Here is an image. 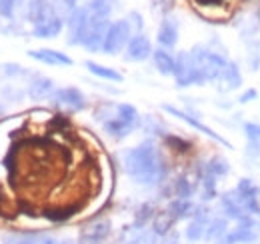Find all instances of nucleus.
I'll return each mask as SVG.
<instances>
[{"label": "nucleus", "mask_w": 260, "mask_h": 244, "mask_svg": "<svg viewBox=\"0 0 260 244\" xmlns=\"http://www.w3.org/2000/svg\"><path fill=\"white\" fill-rule=\"evenodd\" d=\"M124 170L134 182L142 184V186H156L168 174L162 154L150 140L126 150Z\"/></svg>", "instance_id": "obj_1"}, {"label": "nucleus", "mask_w": 260, "mask_h": 244, "mask_svg": "<svg viewBox=\"0 0 260 244\" xmlns=\"http://www.w3.org/2000/svg\"><path fill=\"white\" fill-rule=\"evenodd\" d=\"M108 114L100 116L104 132L116 140L126 138L134 128L140 126V114L132 104H108Z\"/></svg>", "instance_id": "obj_2"}, {"label": "nucleus", "mask_w": 260, "mask_h": 244, "mask_svg": "<svg viewBox=\"0 0 260 244\" xmlns=\"http://www.w3.org/2000/svg\"><path fill=\"white\" fill-rule=\"evenodd\" d=\"M190 54L194 58L196 68H198V72H200L204 82H216L220 72L224 70V66L228 64V60L222 54L212 52V50H208L204 46H194L190 50Z\"/></svg>", "instance_id": "obj_3"}, {"label": "nucleus", "mask_w": 260, "mask_h": 244, "mask_svg": "<svg viewBox=\"0 0 260 244\" xmlns=\"http://www.w3.org/2000/svg\"><path fill=\"white\" fill-rule=\"evenodd\" d=\"M132 38V26L126 18L122 20H116L108 26V32L104 36V42H102V52L108 54V56H114L118 54L120 50L126 48L128 40Z\"/></svg>", "instance_id": "obj_4"}, {"label": "nucleus", "mask_w": 260, "mask_h": 244, "mask_svg": "<svg viewBox=\"0 0 260 244\" xmlns=\"http://www.w3.org/2000/svg\"><path fill=\"white\" fill-rule=\"evenodd\" d=\"M174 78H176V84L180 88H186V86H202L204 80L198 72L194 64V58L190 52H180L176 56V68H174Z\"/></svg>", "instance_id": "obj_5"}, {"label": "nucleus", "mask_w": 260, "mask_h": 244, "mask_svg": "<svg viewBox=\"0 0 260 244\" xmlns=\"http://www.w3.org/2000/svg\"><path fill=\"white\" fill-rule=\"evenodd\" d=\"M52 102L66 112H80L86 108V96L78 90L76 86H66L52 92Z\"/></svg>", "instance_id": "obj_6"}, {"label": "nucleus", "mask_w": 260, "mask_h": 244, "mask_svg": "<svg viewBox=\"0 0 260 244\" xmlns=\"http://www.w3.org/2000/svg\"><path fill=\"white\" fill-rule=\"evenodd\" d=\"M162 110L164 112H168V114H172V116H176V118H180L182 122H186L188 126H192V128H196L198 132L206 134L208 138H212V140H216V142L224 144L226 148H230V142H228L224 136H220L218 132H214L210 126H206L204 122H200L196 116H192V114H188V112H184V110H180V108H176V106H172V104H162Z\"/></svg>", "instance_id": "obj_7"}, {"label": "nucleus", "mask_w": 260, "mask_h": 244, "mask_svg": "<svg viewBox=\"0 0 260 244\" xmlns=\"http://www.w3.org/2000/svg\"><path fill=\"white\" fill-rule=\"evenodd\" d=\"M108 18H96V16H90L88 18V26H86V34H84V40H82V46L88 48L90 52H96L102 50V42H104V36L108 32Z\"/></svg>", "instance_id": "obj_8"}, {"label": "nucleus", "mask_w": 260, "mask_h": 244, "mask_svg": "<svg viewBox=\"0 0 260 244\" xmlns=\"http://www.w3.org/2000/svg\"><path fill=\"white\" fill-rule=\"evenodd\" d=\"M234 194L238 198V202L242 204V208L246 210V214H260V200H258V188L254 186L252 180L242 178L240 182L236 184Z\"/></svg>", "instance_id": "obj_9"}, {"label": "nucleus", "mask_w": 260, "mask_h": 244, "mask_svg": "<svg viewBox=\"0 0 260 244\" xmlns=\"http://www.w3.org/2000/svg\"><path fill=\"white\" fill-rule=\"evenodd\" d=\"M258 230H256V222L252 218H244L242 222L236 224V228L228 230L226 236L220 240L218 244H246L256 240Z\"/></svg>", "instance_id": "obj_10"}, {"label": "nucleus", "mask_w": 260, "mask_h": 244, "mask_svg": "<svg viewBox=\"0 0 260 244\" xmlns=\"http://www.w3.org/2000/svg\"><path fill=\"white\" fill-rule=\"evenodd\" d=\"M90 12L88 8H74L68 18V44H82Z\"/></svg>", "instance_id": "obj_11"}, {"label": "nucleus", "mask_w": 260, "mask_h": 244, "mask_svg": "<svg viewBox=\"0 0 260 244\" xmlns=\"http://www.w3.org/2000/svg\"><path fill=\"white\" fill-rule=\"evenodd\" d=\"M124 52H126V54H124V56H126V60L144 62L146 58H150V56H152L154 48H152V44H150V38H148L146 34L138 32V34H134V36L128 40V44H126Z\"/></svg>", "instance_id": "obj_12"}, {"label": "nucleus", "mask_w": 260, "mask_h": 244, "mask_svg": "<svg viewBox=\"0 0 260 244\" xmlns=\"http://www.w3.org/2000/svg\"><path fill=\"white\" fill-rule=\"evenodd\" d=\"M28 56L32 60L48 64V66H72L74 62L68 54L54 50V48H34V50H28Z\"/></svg>", "instance_id": "obj_13"}, {"label": "nucleus", "mask_w": 260, "mask_h": 244, "mask_svg": "<svg viewBox=\"0 0 260 244\" xmlns=\"http://www.w3.org/2000/svg\"><path fill=\"white\" fill-rule=\"evenodd\" d=\"M210 218H208V210L206 208H196L194 214L190 216V222L184 230L186 238L190 242H198V240H204V234H206V226H208Z\"/></svg>", "instance_id": "obj_14"}, {"label": "nucleus", "mask_w": 260, "mask_h": 244, "mask_svg": "<svg viewBox=\"0 0 260 244\" xmlns=\"http://www.w3.org/2000/svg\"><path fill=\"white\" fill-rule=\"evenodd\" d=\"M110 236V220H96L80 232L78 244H102Z\"/></svg>", "instance_id": "obj_15"}, {"label": "nucleus", "mask_w": 260, "mask_h": 244, "mask_svg": "<svg viewBox=\"0 0 260 244\" xmlns=\"http://www.w3.org/2000/svg\"><path fill=\"white\" fill-rule=\"evenodd\" d=\"M62 28H64V20L54 12L48 18L40 20L38 24H34L32 36L34 38H56L62 32Z\"/></svg>", "instance_id": "obj_16"}, {"label": "nucleus", "mask_w": 260, "mask_h": 244, "mask_svg": "<svg viewBox=\"0 0 260 244\" xmlns=\"http://www.w3.org/2000/svg\"><path fill=\"white\" fill-rule=\"evenodd\" d=\"M156 38H158L160 48H164V50L174 48L176 42H178V22L174 18H170V16H164V20L160 22V26H158Z\"/></svg>", "instance_id": "obj_17"}, {"label": "nucleus", "mask_w": 260, "mask_h": 244, "mask_svg": "<svg viewBox=\"0 0 260 244\" xmlns=\"http://www.w3.org/2000/svg\"><path fill=\"white\" fill-rule=\"evenodd\" d=\"M218 88L224 92H230V90H236V88H240V84H242V74H240V68L234 64V62L228 60V64L224 66V70L220 72V76H218Z\"/></svg>", "instance_id": "obj_18"}, {"label": "nucleus", "mask_w": 260, "mask_h": 244, "mask_svg": "<svg viewBox=\"0 0 260 244\" xmlns=\"http://www.w3.org/2000/svg\"><path fill=\"white\" fill-rule=\"evenodd\" d=\"M220 206H222V210H224V214H226L228 218H232V220H236V222H242L244 218H248L246 210H244V208H242V204L238 202V198H236L234 190L220 196Z\"/></svg>", "instance_id": "obj_19"}, {"label": "nucleus", "mask_w": 260, "mask_h": 244, "mask_svg": "<svg viewBox=\"0 0 260 244\" xmlns=\"http://www.w3.org/2000/svg\"><path fill=\"white\" fill-rule=\"evenodd\" d=\"M52 92H54V80L48 76H34L28 84V96L32 100L48 98V96H52Z\"/></svg>", "instance_id": "obj_20"}, {"label": "nucleus", "mask_w": 260, "mask_h": 244, "mask_svg": "<svg viewBox=\"0 0 260 244\" xmlns=\"http://www.w3.org/2000/svg\"><path fill=\"white\" fill-rule=\"evenodd\" d=\"M50 14H54L50 0H28V10H26V18H28V22L38 24L40 20L48 18Z\"/></svg>", "instance_id": "obj_21"}, {"label": "nucleus", "mask_w": 260, "mask_h": 244, "mask_svg": "<svg viewBox=\"0 0 260 244\" xmlns=\"http://www.w3.org/2000/svg\"><path fill=\"white\" fill-rule=\"evenodd\" d=\"M152 60H154V66L156 70L162 74V76H174V68H176V58L164 50V48H156L152 52Z\"/></svg>", "instance_id": "obj_22"}, {"label": "nucleus", "mask_w": 260, "mask_h": 244, "mask_svg": "<svg viewBox=\"0 0 260 244\" xmlns=\"http://www.w3.org/2000/svg\"><path fill=\"white\" fill-rule=\"evenodd\" d=\"M84 66H86L88 72H92L94 76L102 78V80H108V82H122V74H120L118 70L110 68V66L98 64V62H94V60H86L84 62Z\"/></svg>", "instance_id": "obj_23"}, {"label": "nucleus", "mask_w": 260, "mask_h": 244, "mask_svg": "<svg viewBox=\"0 0 260 244\" xmlns=\"http://www.w3.org/2000/svg\"><path fill=\"white\" fill-rule=\"evenodd\" d=\"M8 244H60L58 238L50 236V234H38V232H32V234H20V236H12L6 240Z\"/></svg>", "instance_id": "obj_24"}, {"label": "nucleus", "mask_w": 260, "mask_h": 244, "mask_svg": "<svg viewBox=\"0 0 260 244\" xmlns=\"http://www.w3.org/2000/svg\"><path fill=\"white\" fill-rule=\"evenodd\" d=\"M228 228H226V220L224 218H214L208 222L206 226V234H204V240L208 242H220L224 236H226Z\"/></svg>", "instance_id": "obj_25"}, {"label": "nucleus", "mask_w": 260, "mask_h": 244, "mask_svg": "<svg viewBox=\"0 0 260 244\" xmlns=\"http://www.w3.org/2000/svg\"><path fill=\"white\" fill-rule=\"evenodd\" d=\"M196 206L190 202V200H174L170 206H168V214L174 218V222L176 220H182V218H190L192 214H194Z\"/></svg>", "instance_id": "obj_26"}, {"label": "nucleus", "mask_w": 260, "mask_h": 244, "mask_svg": "<svg viewBox=\"0 0 260 244\" xmlns=\"http://www.w3.org/2000/svg\"><path fill=\"white\" fill-rule=\"evenodd\" d=\"M112 8H114V0H90L88 4L90 16H96V18H108Z\"/></svg>", "instance_id": "obj_27"}, {"label": "nucleus", "mask_w": 260, "mask_h": 244, "mask_svg": "<svg viewBox=\"0 0 260 244\" xmlns=\"http://www.w3.org/2000/svg\"><path fill=\"white\" fill-rule=\"evenodd\" d=\"M244 132H246L250 150L254 148V154H260V124L246 122V124H244Z\"/></svg>", "instance_id": "obj_28"}, {"label": "nucleus", "mask_w": 260, "mask_h": 244, "mask_svg": "<svg viewBox=\"0 0 260 244\" xmlns=\"http://www.w3.org/2000/svg\"><path fill=\"white\" fill-rule=\"evenodd\" d=\"M206 170L212 174V176H226L228 170H230V166H228V162L224 158H220V156H214L208 164H206Z\"/></svg>", "instance_id": "obj_29"}, {"label": "nucleus", "mask_w": 260, "mask_h": 244, "mask_svg": "<svg viewBox=\"0 0 260 244\" xmlns=\"http://www.w3.org/2000/svg\"><path fill=\"white\" fill-rule=\"evenodd\" d=\"M192 192H194V186L190 184L188 178H178L176 184H174V194L180 198V200H190V196H192Z\"/></svg>", "instance_id": "obj_30"}, {"label": "nucleus", "mask_w": 260, "mask_h": 244, "mask_svg": "<svg viewBox=\"0 0 260 244\" xmlns=\"http://www.w3.org/2000/svg\"><path fill=\"white\" fill-rule=\"evenodd\" d=\"M76 212V206H66V208H56V210H46L44 216L52 222H64L70 216H74Z\"/></svg>", "instance_id": "obj_31"}, {"label": "nucleus", "mask_w": 260, "mask_h": 244, "mask_svg": "<svg viewBox=\"0 0 260 244\" xmlns=\"http://www.w3.org/2000/svg\"><path fill=\"white\" fill-rule=\"evenodd\" d=\"M158 242V236L150 230V232H146V230H140V228H136V236L130 240V244H156Z\"/></svg>", "instance_id": "obj_32"}, {"label": "nucleus", "mask_w": 260, "mask_h": 244, "mask_svg": "<svg viewBox=\"0 0 260 244\" xmlns=\"http://www.w3.org/2000/svg\"><path fill=\"white\" fill-rule=\"evenodd\" d=\"M20 4H22V0H0V16L12 18Z\"/></svg>", "instance_id": "obj_33"}, {"label": "nucleus", "mask_w": 260, "mask_h": 244, "mask_svg": "<svg viewBox=\"0 0 260 244\" xmlns=\"http://www.w3.org/2000/svg\"><path fill=\"white\" fill-rule=\"evenodd\" d=\"M152 8L166 16L174 8V0H152Z\"/></svg>", "instance_id": "obj_34"}, {"label": "nucleus", "mask_w": 260, "mask_h": 244, "mask_svg": "<svg viewBox=\"0 0 260 244\" xmlns=\"http://www.w3.org/2000/svg\"><path fill=\"white\" fill-rule=\"evenodd\" d=\"M228 0H194L196 6H202V8H216V6H222Z\"/></svg>", "instance_id": "obj_35"}, {"label": "nucleus", "mask_w": 260, "mask_h": 244, "mask_svg": "<svg viewBox=\"0 0 260 244\" xmlns=\"http://www.w3.org/2000/svg\"><path fill=\"white\" fill-rule=\"evenodd\" d=\"M256 96H258V92L254 90V88H248V90H246V92H242V94H240V98H238V102H240V104H246V102H250V100H254Z\"/></svg>", "instance_id": "obj_36"}, {"label": "nucleus", "mask_w": 260, "mask_h": 244, "mask_svg": "<svg viewBox=\"0 0 260 244\" xmlns=\"http://www.w3.org/2000/svg\"><path fill=\"white\" fill-rule=\"evenodd\" d=\"M164 244H178V236L172 232V234H168L166 236V240H164Z\"/></svg>", "instance_id": "obj_37"}, {"label": "nucleus", "mask_w": 260, "mask_h": 244, "mask_svg": "<svg viewBox=\"0 0 260 244\" xmlns=\"http://www.w3.org/2000/svg\"><path fill=\"white\" fill-rule=\"evenodd\" d=\"M64 4L70 8V10H74V8H76V4H78V0H64Z\"/></svg>", "instance_id": "obj_38"}, {"label": "nucleus", "mask_w": 260, "mask_h": 244, "mask_svg": "<svg viewBox=\"0 0 260 244\" xmlns=\"http://www.w3.org/2000/svg\"><path fill=\"white\" fill-rule=\"evenodd\" d=\"M60 244H74V242H70V240H60Z\"/></svg>", "instance_id": "obj_39"}]
</instances>
